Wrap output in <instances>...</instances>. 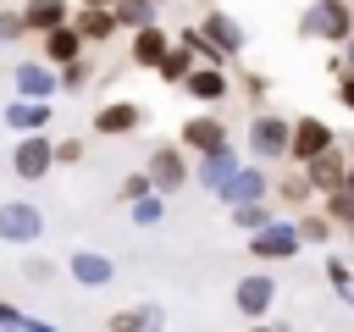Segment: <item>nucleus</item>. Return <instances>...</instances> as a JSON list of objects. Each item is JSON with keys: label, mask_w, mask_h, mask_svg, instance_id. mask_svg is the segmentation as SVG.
<instances>
[{"label": "nucleus", "mask_w": 354, "mask_h": 332, "mask_svg": "<svg viewBox=\"0 0 354 332\" xmlns=\"http://www.w3.org/2000/svg\"><path fill=\"white\" fill-rule=\"evenodd\" d=\"M337 138H332V127L321 122V116H299L293 122V133H288V160L293 166H310L315 155H326Z\"/></svg>", "instance_id": "obj_1"}, {"label": "nucleus", "mask_w": 354, "mask_h": 332, "mask_svg": "<svg viewBox=\"0 0 354 332\" xmlns=\"http://www.w3.org/2000/svg\"><path fill=\"white\" fill-rule=\"evenodd\" d=\"M232 304H238V315H243V321H266V315H271V304H277V277H266V271L238 277Z\"/></svg>", "instance_id": "obj_2"}, {"label": "nucleus", "mask_w": 354, "mask_h": 332, "mask_svg": "<svg viewBox=\"0 0 354 332\" xmlns=\"http://www.w3.org/2000/svg\"><path fill=\"white\" fill-rule=\"evenodd\" d=\"M177 149H183V155H199V160H205V155H221V149H227V127H221L216 116H188L183 133H177Z\"/></svg>", "instance_id": "obj_3"}, {"label": "nucleus", "mask_w": 354, "mask_h": 332, "mask_svg": "<svg viewBox=\"0 0 354 332\" xmlns=\"http://www.w3.org/2000/svg\"><path fill=\"white\" fill-rule=\"evenodd\" d=\"M149 188L155 194H177L183 183H188V155L177 149V144H160V149H149Z\"/></svg>", "instance_id": "obj_4"}, {"label": "nucleus", "mask_w": 354, "mask_h": 332, "mask_svg": "<svg viewBox=\"0 0 354 332\" xmlns=\"http://www.w3.org/2000/svg\"><path fill=\"white\" fill-rule=\"evenodd\" d=\"M288 133H293V122H288V116L260 111V116L249 122V149H254L260 160H277V155H288Z\"/></svg>", "instance_id": "obj_5"}, {"label": "nucleus", "mask_w": 354, "mask_h": 332, "mask_svg": "<svg viewBox=\"0 0 354 332\" xmlns=\"http://www.w3.org/2000/svg\"><path fill=\"white\" fill-rule=\"evenodd\" d=\"M11 166H17V177H50V166H55V144L44 138V133H22L17 138V149H11Z\"/></svg>", "instance_id": "obj_6"}, {"label": "nucleus", "mask_w": 354, "mask_h": 332, "mask_svg": "<svg viewBox=\"0 0 354 332\" xmlns=\"http://www.w3.org/2000/svg\"><path fill=\"white\" fill-rule=\"evenodd\" d=\"M249 255H254V260H293V255H299L293 221H271V227L249 232Z\"/></svg>", "instance_id": "obj_7"}, {"label": "nucleus", "mask_w": 354, "mask_h": 332, "mask_svg": "<svg viewBox=\"0 0 354 332\" xmlns=\"http://www.w3.org/2000/svg\"><path fill=\"white\" fill-rule=\"evenodd\" d=\"M39 227H44L39 205H22V199L0 205V238H6V243H33V238H39Z\"/></svg>", "instance_id": "obj_8"}, {"label": "nucleus", "mask_w": 354, "mask_h": 332, "mask_svg": "<svg viewBox=\"0 0 354 332\" xmlns=\"http://www.w3.org/2000/svg\"><path fill=\"white\" fill-rule=\"evenodd\" d=\"M304 177H310V194H337L343 188V177H348V160H343V149L332 144L326 155H315L310 166H299Z\"/></svg>", "instance_id": "obj_9"}, {"label": "nucleus", "mask_w": 354, "mask_h": 332, "mask_svg": "<svg viewBox=\"0 0 354 332\" xmlns=\"http://www.w3.org/2000/svg\"><path fill=\"white\" fill-rule=\"evenodd\" d=\"M138 122H144V111H138L133 100H111V105L94 111V133H105V138H122V133H133Z\"/></svg>", "instance_id": "obj_10"}, {"label": "nucleus", "mask_w": 354, "mask_h": 332, "mask_svg": "<svg viewBox=\"0 0 354 332\" xmlns=\"http://www.w3.org/2000/svg\"><path fill=\"white\" fill-rule=\"evenodd\" d=\"M22 28L28 33H55V28H66V0H28L22 6Z\"/></svg>", "instance_id": "obj_11"}, {"label": "nucleus", "mask_w": 354, "mask_h": 332, "mask_svg": "<svg viewBox=\"0 0 354 332\" xmlns=\"http://www.w3.org/2000/svg\"><path fill=\"white\" fill-rule=\"evenodd\" d=\"M105 326L111 332H160L166 315H160V304H127V310H111Z\"/></svg>", "instance_id": "obj_12"}, {"label": "nucleus", "mask_w": 354, "mask_h": 332, "mask_svg": "<svg viewBox=\"0 0 354 332\" xmlns=\"http://www.w3.org/2000/svg\"><path fill=\"white\" fill-rule=\"evenodd\" d=\"M315 17H321V39H332V44H348L354 39V11L343 0H321Z\"/></svg>", "instance_id": "obj_13"}, {"label": "nucleus", "mask_w": 354, "mask_h": 332, "mask_svg": "<svg viewBox=\"0 0 354 332\" xmlns=\"http://www.w3.org/2000/svg\"><path fill=\"white\" fill-rule=\"evenodd\" d=\"M199 33H205V39H210V44L221 50V55H238V50H243V28H238V22L227 17V11H210Z\"/></svg>", "instance_id": "obj_14"}, {"label": "nucleus", "mask_w": 354, "mask_h": 332, "mask_svg": "<svg viewBox=\"0 0 354 332\" xmlns=\"http://www.w3.org/2000/svg\"><path fill=\"white\" fill-rule=\"evenodd\" d=\"M66 271H72V277H77V282H83V288H105V282H111V271H116V266H111V260H105V255H94V249H77V255H72V260H66Z\"/></svg>", "instance_id": "obj_15"}, {"label": "nucleus", "mask_w": 354, "mask_h": 332, "mask_svg": "<svg viewBox=\"0 0 354 332\" xmlns=\"http://www.w3.org/2000/svg\"><path fill=\"white\" fill-rule=\"evenodd\" d=\"M166 50H171V39L149 22V28H138V33H133V50H127V55H133V66H160V55H166Z\"/></svg>", "instance_id": "obj_16"}, {"label": "nucleus", "mask_w": 354, "mask_h": 332, "mask_svg": "<svg viewBox=\"0 0 354 332\" xmlns=\"http://www.w3.org/2000/svg\"><path fill=\"white\" fill-rule=\"evenodd\" d=\"M183 89H188L194 100H210V105H216V100H227V72H221V66H194V72L183 77Z\"/></svg>", "instance_id": "obj_17"}, {"label": "nucleus", "mask_w": 354, "mask_h": 332, "mask_svg": "<svg viewBox=\"0 0 354 332\" xmlns=\"http://www.w3.org/2000/svg\"><path fill=\"white\" fill-rule=\"evenodd\" d=\"M66 28H72L83 44H94V39H111V33H116V17H111V11H83V6H77V17H66Z\"/></svg>", "instance_id": "obj_18"}, {"label": "nucleus", "mask_w": 354, "mask_h": 332, "mask_svg": "<svg viewBox=\"0 0 354 332\" xmlns=\"http://www.w3.org/2000/svg\"><path fill=\"white\" fill-rule=\"evenodd\" d=\"M44 61H50V66H72V61H83V39H77L72 28L44 33Z\"/></svg>", "instance_id": "obj_19"}, {"label": "nucleus", "mask_w": 354, "mask_h": 332, "mask_svg": "<svg viewBox=\"0 0 354 332\" xmlns=\"http://www.w3.org/2000/svg\"><path fill=\"white\" fill-rule=\"evenodd\" d=\"M260 188H266V177H260V172H232L216 194H221V199H232V205H254V199H260Z\"/></svg>", "instance_id": "obj_20"}, {"label": "nucleus", "mask_w": 354, "mask_h": 332, "mask_svg": "<svg viewBox=\"0 0 354 332\" xmlns=\"http://www.w3.org/2000/svg\"><path fill=\"white\" fill-rule=\"evenodd\" d=\"M194 66H199V61H194V55H188V50H183V44H171V50H166V55H160V66H155V72H160V77H166V83H177V89H183V77H188V72H194Z\"/></svg>", "instance_id": "obj_21"}, {"label": "nucleus", "mask_w": 354, "mask_h": 332, "mask_svg": "<svg viewBox=\"0 0 354 332\" xmlns=\"http://www.w3.org/2000/svg\"><path fill=\"white\" fill-rule=\"evenodd\" d=\"M17 89H22L28 100H44L55 83H50V72H44V66H33V61H28V66H17Z\"/></svg>", "instance_id": "obj_22"}, {"label": "nucleus", "mask_w": 354, "mask_h": 332, "mask_svg": "<svg viewBox=\"0 0 354 332\" xmlns=\"http://www.w3.org/2000/svg\"><path fill=\"white\" fill-rule=\"evenodd\" d=\"M232 172H238V166H232V149H221V155H205V166H199V183H205V188H221Z\"/></svg>", "instance_id": "obj_23"}, {"label": "nucleus", "mask_w": 354, "mask_h": 332, "mask_svg": "<svg viewBox=\"0 0 354 332\" xmlns=\"http://www.w3.org/2000/svg\"><path fill=\"white\" fill-rule=\"evenodd\" d=\"M111 17H116V22H127V28L138 33V28H149L155 6H149V0H116V6H111Z\"/></svg>", "instance_id": "obj_24"}, {"label": "nucleus", "mask_w": 354, "mask_h": 332, "mask_svg": "<svg viewBox=\"0 0 354 332\" xmlns=\"http://www.w3.org/2000/svg\"><path fill=\"white\" fill-rule=\"evenodd\" d=\"M326 221H343V227L354 232V188H337V194H326Z\"/></svg>", "instance_id": "obj_25"}, {"label": "nucleus", "mask_w": 354, "mask_h": 332, "mask_svg": "<svg viewBox=\"0 0 354 332\" xmlns=\"http://www.w3.org/2000/svg\"><path fill=\"white\" fill-rule=\"evenodd\" d=\"M232 221L243 227V232H260V227H271V210L254 199V205H232Z\"/></svg>", "instance_id": "obj_26"}, {"label": "nucleus", "mask_w": 354, "mask_h": 332, "mask_svg": "<svg viewBox=\"0 0 354 332\" xmlns=\"http://www.w3.org/2000/svg\"><path fill=\"white\" fill-rule=\"evenodd\" d=\"M293 232H299V243H326V238H332V221H326V216H299Z\"/></svg>", "instance_id": "obj_27"}, {"label": "nucleus", "mask_w": 354, "mask_h": 332, "mask_svg": "<svg viewBox=\"0 0 354 332\" xmlns=\"http://www.w3.org/2000/svg\"><path fill=\"white\" fill-rule=\"evenodd\" d=\"M6 122H11L17 133H22V127L33 133V127H44V105H11V111H6Z\"/></svg>", "instance_id": "obj_28"}, {"label": "nucleus", "mask_w": 354, "mask_h": 332, "mask_svg": "<svg viewBox=\"0 0 354 332\" xmlns=\"http://www.w3.org/2000/svg\"><path fill=\"white\" fill-rule=\"evenodd\" d=\"M277 194H282L288 205H304V199H310V177H304V172H288V177L277 183Z\"/></svg>", "instance_id": "obj_29"}, {"label": "nucleus", "mask_w": 354, "mask_h": 332, "mask_svg": "<svg viewBox=\"0 0 354 332\" xmlns=\"http://www.w3.org/2000/svg\"><path fill=\"white\" fill-rule=\"evenodd\" d=\"M133 221H138V227H155V221H160V194L133 199Z\"/></svg>", "instance_id": "obj_30"}, {"label": "nucleus", "mask_w": 354, "mask_h": 332, "mask_svg": "<svg viewBox=\"0 0 354 332\" xmlns=\"http://www.w3.org/2000/svg\"><path fill=\"white\" fill-rule=\"evenodd\" d=\"M326 282H332L337 293H354V271H348L343 260H326Z\"/></svg>", "instance_id": "obj_31"}, {"label": "nucleus", "mask_w": 354, "mask_h": 332, "mask_svg": "<svg viewBox=\"0 0 354 332\" xmlns=\"http://www.w3.org/2000/svg\"><path fill=\"white\" fill-rule=\"evenodd\" d=\"M83 83H88V66H83V61H72V66H61V89H66V94H77Z\"/></svg>", "instance_id": "obj_32"}, {"label": "nucleus", "mask_w": 354, "mask_h": 332, "mask_svg": "<svg viewBox=\"0 0 354 332\" xmlns=\"http://www.w3.org/2000/svg\"><path fill=\"white\" fill-rule=\"evenodd\" d=\"M116 194H122V199L133 205V199H144V194H155V188H149V177H144V172H133V177H127V183H122Z\"/></svg>", "instance_id": "obj_33"}, {"label": "nucleus", "mask_w": 354, "mask_h": 332, "mask_svg": "<svg viewBox=\"0 0 354 332\" xmlns=\"http://www.w3.org/2000/svg\"><path fill=\"white\" fill-rule=\"evenodd\" d=\"M266 89H271L266 72H243V94H249V100H266Z\"/></svg>", "instance_id": "obj_34"}, {"label": "nucleus", "mask_w": 354, "mask_h": 332, "mask_svg": "<svg viewBox=\"0 0 354 332\" xmlns=\"http://www.w3.org/2000/svg\"><path fill=\"white\" fill-rule=\"evenodd\" d=\"M22 11H0V39H22Z\"/></svg>", "instance_id": "obj_35"}, {"label": "nucleus", "mask_w": 354, "mask_h": 332, "mask_svg": "<svg viewBox=\"0 0 354 332\" xmlns=\"http://www.w3.org/2000/svg\"><path fill=\"white\" fill-rule=\"evenodd\" d=\"M77 155H83V144H77V138H66V144H55V160H61V166H72Z\"/></svg>", "instance_id": "obj_36"}, {"label": "nucleus", "mask_w": 354, "mask_h": 332, "mask_svg": "<svg viewBox=\"0 0 354 332\" xmlns=\"http://www.w3.org/2000/svg\"><path fill=\"white\" fill-rule=\"evenodd\" d=\"M28 277H33V282H50V277H55V266H50V260H39V255H33V260H28Z\"/></svg>", "instance_id": "obj_37"}, {"label": "nucleus", "mask_w": 354, "mask_h": 332, "mask_svg": "<svg viewBox=\"0 0 354 332\" xmlns=\"http://www.w3.org/2000/svg\"><path fill=\"white\" fill-rule=\"evenodd\" d=\"M17 321H22V310H17V304H6V299H0V326H6V332H17Z\"/></svg>", "instance_id": "obj_38"}, {"label": "nucleus", "mask_w": 354, "mask_h": 332, "mask_svg": "<svg viewBox=\"0 0 354 332\" xmlns=\"http://www.w3.org/2000/svg\"><path fill=\"white\" fill-rule=\"evenodd\" d=\"M337 100L354 111V72H343V83H337Z\"/></svg>", "instance_id": "obj_39"}, {"label": "nucleus", "mask_w": 354, "mask_h": 332, "mask_svg": "<svg viewBox=\"0 0 354 332\" xmlns=\"http://www.w3.org/2000/svg\"><path fill=\"white\" fill-rule=\"evenodd\" d=\"M243 332H288V326H282V321H249Z\"/></svg>", "instance_id": "obj_40"}, {"label": "nucleus", "mask_w": 354, "mask_h": 332, "mask_svg": "<svg viewBox=\"0 0 354 332\" xmlns=\"http://www.w3.org/2000/svg\"><path fill=\"white\" fill-rule=\"evenodd\" d=\"M77 6H83V11H111L116 0H77Z\"/></svg>", "instance_id": "obj_41"}, {"label": "nucleus", "mask_w": 354, "mask_h": 332, "mask_svg": "<svg viewBox=\"0 0 354 332\" xmlns=\"http://www.w3.org/2000/svg\"><path fill=\"white\" fill-rule=\"evenodd\" d=\"M343 188H354V160H348V177H343Z\"/></svg>", "instance_id": "obj_42"}, {"label": "nucleus", "mask_w": 354, "mask_h": 332, "mask_svg": "<svg viewBox=\"0 0 354 332\" xmlns=\"http://www.w3.org/2000/svg\"><path fill=\"white\" fill-rule=\"evenodd\" d=\"M343 72H354V39H348V66H343Z\"/></svg>", "instance_id": "obj_43"}, {"label": "nucleus", "mask_w": 354, "mask_h": 332, "mask_svg": "<svg viewBox=\"0 0 354 332\" xmlns=\"http://www.w3.org/2000/svg\"><path fill=\"white\" fill-rule=\"evenodd\" d=\"M343 6H354V0H343Z\"/></svg>", "instance_id": "obj_44"}, {"label": "nucleus", "mask_w": 354, "mask_h": 332, "mask_svg": "<svg viewBox=\"0 0 354 332\" xmlns=\"http://www.w3.org/2000/svg\"><path fill=\"white\" fill-rule=\"evenodd\" d=\"M149 6H160V0H149Z\"/></svg>", "instance_id": "obj_45"}, {"label": "nucleus", "mask_w": 354, "mask_h": 332, "mask_svg": "<svg viewBox=\"0 0 354 332\" xmlns=\"http://www.w3.org/2000/svg\"><path fill=\"white\" fill-rule=\"evenodd\" d=\"M0 332H6V326H0Z\"/></svg>", "instance_id": "obj_46"}]
</instances>
